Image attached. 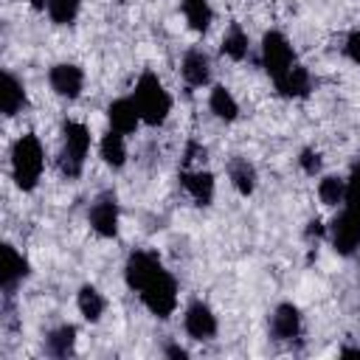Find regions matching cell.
Masks as SVG:
<instances>
[{"instance_id": "obj_1", "label": "cell", "mask_w": 360, "mask_h": 360, "mask_svg": "<svg viewBox=\"0 0 360 360\" xmlns=\"http://www.w3.org/2000/svg\"><path fill=\"white\" fill-rule=\"evenodd\" d=\"M329 236L338 253L352 256L360 248V169L354 166L352 177L346 180V197L340 214L329 225Z\"/></svg>"}, {"instance_id": "obj_2", "label": "cell", "mask_w": 360, "mask_h": 360, "mask_svg": "<svg viewBox=\"0 0 360 360\" xmlns=\"http://www.w3.org/2000/svg\"><path fill=\"white\" fill-rule=\"evenodd\" d=\"M132 101H135V107L141 112V121L149 124V127L163 124L169 118V112H172V96H169V90L163 87V82L152 70L141 73V79L135 82Z\"/></svg>"}, {"instance_id": "obj_3", "label": "cell", "mask_w": 360, "mask_h": 360, "mask_svg": "<svg viewBox=\"0 0 360 360\" xmlns=\"http://www.w3.org/2000/svg\"><path fill=\"white\" fill-rule=\"evenodd\" d=\"M42 169H45V152H42L39 138L31 132L17 138L11 146V174H14L17 188L34 191L42 177Z\"/></svg>"}, {"instance_id": "obj_4", "label": "cell", "mask_w": 360, "mask_h": 360, "mask_svg": "<svg viewBox=\"0 0 360 360\" xmlns=\"http://www.w3.org/2000/svg\"><path fill=\"white\" fill-rule=\"evenodd\" d=\"M87 152H90V129L82 121H65L62 124V152H59L62 174L76 180L84 169Z\"/></svg>"}, {"instance_id": "obj_5", "label": "cell", "mask_w": 360, "mask_h": 360, "mask_svg": "<svg viewBox=\"0 0 360 360\" xmlns=\"http://www.w3.org/2000/svg\"><path fill=\"white\" fill-rule=\"evenodd\" d=\"M141 301L143 307L158 315V318H169L177 309V281L169 270H160L143 290H141Z\"/></svg>"}, {"instance_id": "obj_6", "label": "cell", "mask_w": 360, "mask_h": 360, "mask_svg": "<svg viewBox=\"0 0 360 360\" xmlns=\"http://www.w3.org/2000/svg\"><path fill=\"white\" fill-rule=\"evenodd\" d=\"M262 62H264V70L270 73L273 82L284 79L290 73V68L295 65L292 45L281 31H267L262 37Z\"/></svg>"}, {"instance_id": "obj_7", "label": "cell", "mask_w": 360, "mask_h": 360, "mask_svg": "<svg viewBox=\"0 0 360 360\" xmlns=\"http://www.w3.org/2000/svg\"><path fill=\"white\" fill-rule=\"evenodd\" d=\"M160 270H166V267H163V262L158 259V253H152V250H132V253L127 256V264H124L127 287L135 290V292H141Z\"/></svg>"}, {"instance_id": "obj_8", "label": "cell", "mask_w": 360, "mask_h": 360, "mask_svg": "<svg viewBox=\"0 0 360 360\" xmlns=\"http://www.w3.org/2000/svg\"><path fill=\"white\" fill-rule=\"evenodd\" d=\"M118 197H115V191H101L93 202H90V214H87V219H90V228L98 233V236H115L118 233Z\"/></svg>"}, {"instance_id": "obj_9", "label": "cell", "mask_w": 360, "mask_h": 360, "mask_svg": "<svg viewBox=\"0 0 360 360\" xmlns=\"http://www.w3.org/2000/svg\"><path fill=\"white\" fill-rule=\"evenodd\" d=\"M48 82H51V90L62 98H76L84 87V70L73 62H59L48 70Z\"/></svg>"}, {"instance_id": "obj_10", "label": "cell", "mask_w": 360, "mask_h": 360, "mask_svg": "<svg viewBox=\"0 0 360 360\" xmlns=\"http://www.w3.org/2000/svg\"><path fill=\"white\" fill-rule=\"evenodd\" d=\"M183 326L186 332L194 338V340H211L217 335V315L208 304L202 301H194L186 307V315H183Z\"/></svg>"}, {"instance_id": "obj_11", "label": "cell", "mask_w": 360, "mask_h": 360, "mask_svg": "<svg viewBox=\"0 0 360 360\" xmlns=\"http://www.w3.org/2000/svg\"><path fill=\"white\" fill-rule=\"evenodd\" d=\"M28 278V262L25 256H20L14 250V245H3V270H0V281H3V292L14 295V290Z\"/></svg>"}, {"instance_id": "obj_12", "label": "cell", "mask_w": 360, "mask_h": 360, "mask_svg": "<svg viewBox=\"0 0 360 360\" xmlns=\"http://www.w3.org/2000/svg\"><path fill=\"white\" fill-rule=\"evenodd\" d=\"M180 183L197 205H211V200H214V174L211 172H205L202 166L200 169H183Z\"/></svg>"}, {"instance_id": "obj_13", "label": "cell", "mask_w": 360, "mask_h": 360, "mask_svg": "<svg viewBox=\"0 0 360 360\" xmlns=\"http://www.w3.org/2000/svg\"><path fill=\"white\" fill-rule=\"evenodd\" d=\"M270 335L276 340H292L301 335V312L295 304H278L270 315Z\"/></svg>"}, {"instance_id": "obj_14", "label": "cell", "mask_w": 360, "mask_h": 360, "mask_svg": "<svg viewBox=\"0 0 360 360\" xmlns=\"http://www.w3.org/2000/svg\"><path fill=\"white\" fill-rule=\"evenodd\" d=\"M180 73H183V79H186L188 87H202V84H208V82H211V59H208V53L200 51V48L186 51L183 65H180Z\"/></svg>"}, {"instance_id": "obj_15", "label": "cell", "mask_w": 360, "mask_h": 360, "mask_svg": "<svg viewBox=\"0 0 360 360\" xmlns=\"http://www.w3.org/2000/svg\"><path fill=\"white\" fill-rule=\"evenodd\" d=\"M107 118H110V127L118 129L121 135H132V132L138 129V124H141V112H138L132 96H129V98H115V101H110Z\"/></svg>"}, {"instance_id": "obj_16", "label": "cell", "mask_w": 360, "mask_h": 360, "mask_svg": "<svg viewBox=\"0 0 360 360\" xmlns=\"http://www.w3.org/2000/svg\"><path fill=\"white\" fill-rule=\"evenodd\" d=\"M25 104H28V98H25V84H22L11 70H3V84H0V110H3L6 115H17Z\"/></svg>"}, {"instance_id": "obj_17", "label": "cell", "mask_w": 360, "mask_h": 360, "mask_svg": "<svg viewBox=\"0 0 360 360\" xmlns=\"http://www.w3.org/2000/svg\"><path fill=\"white\" fill-rule=\"evenodd\" d=\"M276 87H278V93L287 96V98H304V96H309V90H312L309 70H307L304 65L295 62V65L290 68V73H287L284 79L276 82Z\"/></svg>"}, {"instance_id": "obj_18", "label": "cell", "mask_w": 360, "mask_h": 360, "mask_svg": "<svg viewBox=\"0 0 360 360\" xmlns=\"http://www.w3.org/2000/svg\"><path fill=\"white\" fill-rule=\"evenodd\" d=\"M228 177H231V183H233V188L239 191V194H253V188H256V169H253V163L248 160V158H231L228 160Z\"/></svg>"}, {"instance_id": "obj_19", "label": "cell", "mask_w": 360, "mask_h": 360, "mask_svg": "<svg viewBox=\"0 0 360 360\" xmlns=\"http://www.w3.org/2000/svg\"><path fill=\"white\" fill-rule=\"evenodd\" d=\"M73 349H76V326L62 323V326H56L53 332H48V338H45V352H48L51 357H68V354H73Z\"/></svg>"}, {"instance_id": "obj_20", "label": "cell", "mask_w": 360, "mask_h": 360, "mask_svg": "<svg viewBox=\"0 0 360 360\" xmlns=\"http://www.w3.org/2000/svg\"><path fill=\"white\" fill-rule=\"evenodd\" d=\"M76 304H79L82 318L90 321V323H96V321L104 315V309H107L104 295H101L93 284H82V290H79V295H76Z\"/></svg>"}, {"instance_id": "obj_21", "label": "cell", "mask_w": 360, "mask_h": 360, "mask_svg": "<svg viewBox=\"0 0 360 360\" xmlns=\"http://www.w3.org/2000/svg\"><path fill=\"white\" fill-rule=\"evenodd\" d=\"M180 8H183V17H186L191 31H197V34L208 31V25L214 20V11H211L208 0H180Z\"/></svg>"}, {"instance_id": "obj_22", "label": "cell", "mask_w": 360, "mask_h": 360, "mask_svg": "<svg viewBox=\"0 0 360 360\" xmlns=\"http://www.w3.org/2000/svg\"><path fill=\"white\" fill-rule=\"evenodd\" d=\"M98 152H101V160L112 169H121L127 163V143H124V135L118 129H110L101 143H98Z\"/></svg>"}, {"instance_id": "obj_23", "label": "cell", "mask_w": 360, "mask_h": 360, "mask_svg": "<svg viewBox=\"0 0 360 360\" xmlns=\"http://www.w3.org/2000/svg\"><path fill=\"white\" fill-rule=\"evenodd\" d=\"M208 107H211V112H214L219 121H233V118L239 115V104H236V98H233L231 90L222 87V84H214V87H211Z\"/></svg>"}, {"instance_id": "obj_24", "label": "cell", "mask_w": 360, "mask_h": 360, "mask_svg": "<svg viewBox=\"0 0 360 360\" xmlns=\"http://www.w3.org/2000/svg\"><path fill=\"white\" fill-rule=\"evenodd\" d=\"M248 48H250L248 34L242 31L239 22H231V28H228L225 37H222V53H225L228 59H233V62H242V59L248 56Z\"/></svg>"}, {"instance_id": "obj_25", "label": "cell", "mask_w": 360, "mask_h": 360, "mask_svg": "<svg viewBox=\"0 0 360 360\" xmlns=\"http://www.w3.org/2000/svg\"><path fill=\"white\" fill-rule=\"evenodd\" d=\"M318 197H321L323 205H343L346 180H340V177H335V174L321 177V183H318Z\"/></svg>"}, {"instance_id": "obj_26", "label": "cell", "mask_w": 360, "mask_h": 360, "mask_svg": "<svg viewBox=\"0 0 360 360\" xmlns=\"http://www.w3.org/2000/svg\"><path fill=\"white\" fill-rule=\"evenodd\" d=\"M45 11L51 14V20H53V22L68 25V22H73V20H76V14H79V0H51Z\"/></svg>"}, {"instance_id": "obj_27", "label": "cell", "mask_w": 360, "mask_h": 360, "mask_svg": "<svg viewBox=\"0 0 360 360\" xmlns=\"http://www.w3.org/2000/svg\"><path fill=\"white\" fill-rule=\"evenodd\" d=\"M298 163H301L304 174H309V177H315V174L321 172V155H318L315 149H304V152L298 155Z\"/></svg>"}, {"instance_id": "obj_28", "label": "cell", "mask_w": 360, "mask_h": 360, "mask_svg": "<svg viewBox=\"0 0 360 360\" xmlns=\"http://www.w3.org/2000/svg\"><path fill=\"white\" fill-rule=\"evenodd\" d=\"M343 51H346V56H349L352 62H357V65H360V31H352V34L346 37Z\"/></svg>"}, {"instance_id": "obj_29", "label": "cell", "mask_w": 360, "mask_h": 360, "mask_svg": "<svg viewBox=\"0 0 360 360\" xmlns=\"http://www.w3.org/2000/svg\"><path fill=\"white\" fill-rule=\"evenodd\" d=\"M205 155H208V152H205V146H200V143H194V141H191V143L186 146V166H188V163H194V160H200V158L205 160Z\"/></svg>"}, {"instance_id": "obj_30", "label": "cell", "mask_w": 360, "mask_h": 360, "mask_svg": "<svg viewBox=\"0 0 360 360\" xmlns=\"http://www.w3.org/2000/svg\"><path fill=\"white\" fill-rule=\"evenodd\" d=\"M166 354H169V357H177V360H186V357H188V352H186L183 346H177V343L166 346Z\"/></svg>"}, {"instance_id": "obj_31", "label": "cell", "mask_w": 360, "mask_h": 360, "mask_svg": "<svg viewBox=\"0 0 360 360\" xmlns=\"http://www.w3.org/2000/svg\"><path fill=\"white\" fill-rule=\"evenodd\" d=\"M321 233H323V225H321V219H309L307 236H321Z\"/></svg>"}, {"instance_id": "obj_32", "label": "cell", "mask_w": 360, "mask_h": 360, "mask_svg": "<svg viewBox=\"0 0 360 360\" xmlns=\"http://www.w3.org/2000/svg\"><path fill=\"white\" fill-rule=\"evenodd\" d=\"M28 3H31L34 8H39V11H42V8H48V3H51V0H28Z\"/></svg>"}, {"instance_id": "obj_33", "label": "cell", "mask_w": 360, "mask_h": 360, "mask_svg": "<svg viewBox=\"0 0 360 360\" xmlns=\"http://www.w3.org/2000/svg\"><path fill=\"white\" fill-rule=\"evenodd\" d=\"M357 169H360V163H357Z\"/></svg>"}]
</instances>
